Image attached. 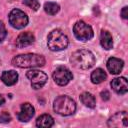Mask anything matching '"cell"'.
<instances>
[{
	"label": "cell",
	"mask_w": 128,
	"mask_h": 128,
	"mask_svg": "<svg viewBox=\"0 0 128 128\" xmlns=\"http://www.w3.org/2000/svg\"><path fill=\"white\" fill-rule=\"evenodd\" d=\"M11 120V116H10V114L8 113V112H2L1 114H0V122L1 123H7V122H9Z\"/></svg>",
	"instance_id": "cell-22"
},
{
	"label": "cell",
	"mask_w": 128,
	"mask_h": 128,
	"mask_svg": "<svg viewBox=\"0 0 128 128\" xmlns=\"http://www.w3.org/2000/svg\"><path fill=\"white\" fill-rule=\"evenodd\" d=\"M34 113H35L34 107L30 103L26 102V103L21 104L20 111L17 114V118L21 122H27L34 116Z\"/></svg>",
	"instance_id": "cell-10"
},
{
	"label": "cell",
	"mask_w": 128,
	"mask_h": 128,
	"mask_svg": "<svg viewBox=\"0 0 128 128\" xmlns=\"http://www.w3.org/2000/svg\"><path fill=\"white\" fill-rule=\"evenodd\" d=\"M54 125V120L49 114H42L36 120V126L41 128H49Z\"/></svg>",
	"instance_id": "cell-16"
},
{
	"label": "cell",
	"mask_w": 128,
	"mask_h": 128,
	"mask_svg": "<svg viewBox=\"0 0 128 128\" xmlns=\"http://www.w3.org/2000/svg\"><path fill=\"white\" fill-rule=\"evenodd\" d=\"M72 78H73L72 72L64 66L57 67L55 69V71L53 72V80L55 81L56 84H58L60 86L67 85L72 80Z\"/></svg>",
	"instance_id": "cell-8"
},
{
	"label": "cell",
	"mask_w": 128,
	"mask_h": 128,
	"mask_svg": "<svg viewBox=\"0 0 128 128\" xmlns=\"http://www.w3.org/2000/svg\"><path fill=\"white\" fill-rule=\"evenodd\" d=\"M80 100L81 102L86 106V107H89V108H94L96 106V99L95 97L89 93V92H83L81 95H80Z\"/></svg>",
	"instance_id": "cell-17"
},
{
	"label": "cell",
	"mask_w": 128,
	"mask_h": 128,
	"mask_svg": "<svg viewBox=\"0 0 128 128\" xmlns=\"http://www.w3.org/2000/svg\"><path fill=\"white\" fill-rule=\"evenodd\" d=\"M120 14H121V17L123 19H127L128 18V7L127 6L123 7L122 10H121V12H120Z\"/></svg>",
	"instance_id": "cell-23"
},
{
	"label": "cell",
	"mask_w": 128,
	"mask_h": 128,
	"mask_svg": "<svg viewBox=\"0 0 128 128\" xmlns=\"http://www.w3.org/2000/svg\"><path fill=\"white\" fill-rule=\"evenodd\" d=\"M100 96H101V98L104 100V101H107V100H109L110 99V93L108 92V91H102L101 92V94H100Z\"/></svg>",
	"instance_id": "cell-24"
},
{
	"label": "cell",
	"mask_w": 128,
	"mask_h": 128,
	"mask_svg": "<svg viewBox=\"0 0 128 128\" xmlns=\"http://www.w3.org/2000/svg\"><path fill=\"white\" fill-rule=\"evenodd\" d=\"M109 127H128V116L126 111L115 113L108 120Z\"/></svg>",
	"instance_id": "cell-9"
},
{
	"label": "cell",
	"mask_w": 128,
	"mask_h": 128,
	"mask_svg": "<svg viewBox=\"0 0 128 128\" xmlns=\"http://www.w3.org/2000/svg\"><path fill=\"white\" fill-rule=\"evenodd\" d=\"M9 23L16 29H22L28 24V16L19 9H13L9 13Z\"/></svg>",
	"instance_id": "cell-7"
},
{
	"label": "cell",
	"mask_w": 128,
	"mask_h": 128,
	"mask_svg": "<svg viewBox=\"0 0 128 128\" xmlns=\"http://www.w3.org/2000/svg\"><path fill=\"white\" fill-rule=\"evenodd\" d=\"M7 35V30H6V27L4 25V23L2 21H0V43L5 39Z\"/></svg>",
	"instance_id": "cell-21"
},
{
	"label": "cell",
	"mask_w": 128,
	"mask_h": 128,
	"mask_svg": "<svg viewBox=\"0 0 128 128\" xmlns=\"http://www.w3.org/2000/svg\"><path fill=\"white\" fill-rule=\"evenodd\" d=\"M24 5L28 6L29 8L33 9V10H38L40 8V3L38 0H23Z\"/></svg>",
	"instance_id": "cell-20"
},
{
	"label": "cell",
	"mask_w": 128,
	"mask_h": 128,
	"mask_svg": "<svg viewBox=\"0 0 128 128\" xmlns=\"http://www.w3.org/2000/svg\"><path fill=\"white\" fill-rule=\"evenodd\" d=\"M106 77H107V75H106L105 71L101 68H97L91 73V81L94 84H99V83L103 82L106 79Z\"/></svg>",
	"instance_id": "cell-18"
},
{
	"label": "cell",
	"mask_w": 128,
	"mask_h": 128,
	"mask_svg": "<svg viewBox=\"0 0 128 128\" xmlns=\"http://www.w3.org/2000/svg\"><path fill=\"white\" fill-rule=\"evenodd\" d=\"M100 44L106 50H110L113 47V38H112V35L108 31H106V30H102L101 31Z\"/></svg>",
	"instance_id": "cell-15"
},
{
	"label": "cell",
	"mask_w": 128,
	"mask_h": 128,
	"mask_svg": "<svg viewBox=\"0 0 128 128\" xmlns=\"http://www.w3.org/2000/svg\"><path fill=\"white\" fill-rule=\"evenodd\" d=\"M53 109L59 115L69 116L75 112L76 104H75V101L72 98H70L69 96L61 95V96H58L54 100Z\"/></svg>",
	"instance_id": "cell-3"
},
{
	"label": "cell",
	"mask_w": 128,
	"mask_h": 128,
	"mask_svg": "<svg viewBox=\"0 0 128 128\" xmlns=\"http://www.w3.org/2000/svg\"><path fill=\"white\" fill-rule=\"evenodd\" d=\"M4 103H5V99H4V97L2 95H0V106H2Z\"/></svg>",
	"instance_id": "cell-25"
},
{
	"label": "cell",
	"mask_w": 128,
	"mask_h": 128,
	"mask_svg": "<svg viewBox=\"0 0 128 128\" xmlns=\"http://www.w3.org/2000/svg\"><path fill=\"white\" fill-rule=\"evenodd\" d=\"M1 80L2 82L7 85V86H12L16 84L18 81V74L14 70H9V71H3L1 75Z\"/></svg>",
	"instance_id": "cell-14"
},
{
	"label": "cell",
	"mask_w": 128,
	"mask_h": 128,
	"mask_svg": "<svg viewBox=\"0 0 128 128\" xmlns=\"http://www.w3.org/2000/svg\"><path fill=\"white\" fill-rule=\"evenodd\" d=\"M73 33L75 37L80 41H88L94 35L92 27L84 21H77L74 24Z\"/></svg>",
	"instance_id": "cell-5"
},
{
	"label": "cell",
	"mask_w": 128,
	"mask_h": 128,
	"mask_svg": "<svg viewBox=\"0 0 128 128\" xmlns=\"http://www.w3.org/2000/svg\"><path fill=\"white\" fill-rule=\"evenodd\" d=\"M106 66H107L108 71H109L111 74H119V73L122 71V69H123L124 62H123V60H121V59H119V58L110 57V58L107 60Z\"/></svg>",
	"instance_id": "cell-13"
},
{
	"label": "cell",
	"mask_w": 128,
	"mask_h": 128,
	"mask_svg": "<svg viewBox=\"0 0 128 128\" xmlns=\"http://www.w3.org/2000/svg\"><path fill=\"white\" fill-rule=\"evenodd\" d=\"M112 89L119 95H124L128 91V83L125 77H117L111 81Z\"/></svg>",
	"instance_id": "cell-11"
},
{
	"label": "cell",
	"mask_w": 128,
	"mask_h": 128,
	"mask_svg": "<svg viewBox=\"0 0 128 128\" xmlns=\"http://www.w3.org/2000/svg\"><path fill=\"white\" fill-rule=\"evenodd\" d=\"M70 62L75 68L86 70L91 68L95 64V57L91 51L81 49L72 53L70 57Z\"/></svg>",
	"instance_id": "cell-2"
},
{
	"label": "cell",
	"mask_w": 128,
	"mask_h": 128,
	"mask_svg": "<svg viewBox=\"0 0 128 128\" xmlns=\"http://www.w3.org/2000/svg\"><path fill=\"white\" fill-rule=\"evenodd\" d=\"M35 41V37L31 32H22L18 35V37L16 38L15 44L18 48H25L29 45H31L32 43H34Z\"/></svg>",
	"instance_id": "cell-12"
},
{
	"label": "cell",
	"mask_w": 128,
	"mask_h": 128,
	"mask_svg": "<svg viewBox=\"0 0 128 128\" xmlns=\"http://www.w3.org/2000/svg\"><path fill=\"white\" fill-rule=\"evenodd\" d=\"M69 44L67 36L59 29L52 30L47 37V45L51 51H61L67 48Z\"/></svg>",
	"instance_id": "cell-4"
},
{
	"label": "cell",
	"mask_w": 128,
	"mask_h": 128,
	"mask_svg": "<svg viewBox=\"0 0 128 128\" xmlns=\"http://www.w3.org/2000/svg\"><path fill=\"white\" fill-rule=\"evenodd\" d=\"M26 76L30 80L31 86L34 89L42 88L48 80V76L46 73H44L43 71H40V70H35V69L29 70L26 73Z\"/></svg>",
	"instance_id": "cell-6"
},
{
	"label": "cell",
	"mask_w": 128,
	"mask_h": 128,
	"mask_svg": "<svg viewBox=\"0 0 128 128\" xmlns=\"http://www.w3.org/2000/svg\"><path fill=\"white\" fill-rule=\"evenodd\" d=\"M44 10L49 15H56L59 12L60 7L55 2H46L44 4Z\"/></svg>",
	"instance_id": "cell-19"
},
{
	"label": "cell",
	"mask_w": 128,
	"mask_h": 128,
	"mask_svg": "<svg viewBox=\"0 0 128 128\" xmlns=\"http://www.w3.org/2000/svg\"><path fill=\"white\" fill-rule=\"evenodd\" d=\"M12 64L19 68L42 67L45 64V58L42 55L34 53L20 54L12 59Z\"/></svg>",
	"instance_id": "cell-1"
}]
</instances>
